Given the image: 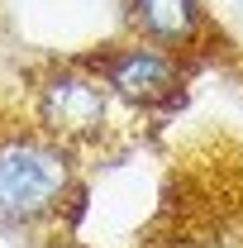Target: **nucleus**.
I'll return each instance as SVG.
<instances>
[{"instance_id":"nucleus-1","label":"nucleus","mask_w":243,"mask_h":248,"mask_svg":"<svg viewBox=\"0 0 243 248\" xmlns=\"http://www.w3.org/2000/svg\"><path fill=\"white\" fill-rule=\"evenodd\" d=\"M81 201V153L38 124L0 129V229L43 239Z\"/></svg>"},{"instance_id":"nucleus-2","label":"nucleus","mask_w":243,"mask_h":248,"mask_svg":"<svg viewBox=\"0 0 243 248\" xmlns=\"http://www.w3.org/2000/svg\"><path fill=\"white\" fill-rule=\"evenodd\" d=\"M115 115L120 100L86 62H48L29 86V120L76 153L100 148L115 134Z\"/></svg>"},{"instance_id":"nucleus-3","label":"nucleus","mask_w":243,"mask_h":248,"mask_svg":"<svg viewBox=\"0 0 243 248\" xmlns=\"http://www.w3.org/2000/svg\"><path fill=\"white\" fill-rule=\"evenodd\" d=\"M81 62L105 81V91L129 115H167L186 100V86H191V58L167 53L143 38H129V33L86 53Z\"/></svg>"},{"instance_id":"nucleus-4","label":"nucleus","mask_w":243,"mask_h":248,"mask_svg":"<svg viewBox=\"0 0 243 248\" xmlns=\"http://www.w3.org/2000/svg\"><path fill=\"white\" fill-rule=\"evenodd\" d=\"M124 10V33L157 43L167 53H200L205 38L214 33V19L205 10V0H120Z\"/></svg>"},{"instance_id":"nucleus-5","label":"nucleus","mask_w":243,"mask_h":248,"mask_svg":"<svg viewBox=\"0 0 243 248\" xmlns=\"http://www.w3.org/2000/svg\"><path fill=\"white\" fill-rule=\"evenodd\" d=\"M29 248H95V244L76 239V234H43V239H33Z\"/></svg>"}]
</instances>
